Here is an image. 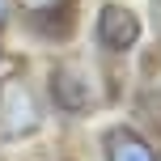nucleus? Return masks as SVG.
<instances>
[{"instance_id":"nucleus-5","label":"nucleus","mask_w":161,"mask_h":161,"mask_svg":"<svg viewBox=\"0 0 161 161\" xmlns=\"http://www.w3.org/2000/svg\"><path fill=\"white\" fill-rule=\"evenodd\" d=\"M8 21V0H0V25Z\"/></svg>"},{"instance_id":"nucleus-4","label":"nucleus","mask_w":161,"mask_h":161,"mask_svg":"<svg viewBox=\"0 0 161 161\" xmlns=\"http://www.w3.org/2000/svg\"><path fill=\"white\" fill-rule=\"evenodd\" d=\"M30 8H47V4H55V0H25Z\"/></svg>"},{"instance_id":"nucleus-3","label":"nucleus","mask_w":161,"mask_h":161,"mask_svg":"<svg viewBox=\"0 0 161 161\" xmlns=\"http://www.w3.org/2000/svg\"><path fill=\"white\" fill-rule=\"evenodd\" d=\"M110 161H157L153 148L131 131H110Z\"/></svg>"},{"instance_id":"nucleus-2","label":"nucleus","mask_w":161,"mask_h":161,"mask_svg":"<svg viewBox=\"0 0 161 161\" xmlns=\"http://www.w3.org/2000/svg\"><path fill=\"white\" fill-rule=\"evenodd\" d=\"M97 38H102L106 51H127L131 42L140 38V21L131 8L123 4H106L102 13H97Z\"/></svg>"},{"instance_id":"nucleus-1","label":"nucleus","mask_w":161,"mask_h":161,"mask_svg":"<svg viewBox=\"0 0 161 161\" xmlns=\"http://www.w3.org/2000/svg\"><path fill=\"white\" fill-rule=\"evenodd\" d=\"M34 123H38V106L30 97V85L25 80H8L0 89V127L8 136H25Z\"/></svg>"}]
</instances>
